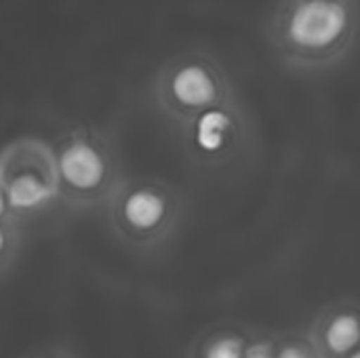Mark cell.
<instances>
[{
    "mask_svg": "<svg viewBox=\"0 0 360 358\" xmlns=\"http://www.w3.org/2000/svg\"><path fill=\"white\" fill-rule=\"evenodd\" d=\"M0 188L17 219L40 215L59 205V179L53 146L21 135L0 148Z\"/></svg>",
    "mask_w": 360,
    "mask_h": 358,
    "instance_id": "cell-4",
    "label": "cell"
},
{
    "mask_svg": "<svg viewBox=\"0 0 360 358\" xmlns=\"http://www.w3.org/2000/svg\"><path fill=\"white\" fill-rule=\"evenodd\" d=\"M19 219L15 217V213L11 211V207H8V200H6V196H4V192H2V188H0V224H17Z\"/></svg>",
    "mask_w": 360,
    "mask_h": 358,
    "instance_id": "cell-9",
    "label": "cell"
},
{
    "mask_svg": "<svg viewBox=\"0 0 360 358\" xmlns=\"http://www.w3.org/2000/svg\"><path fill=\"white\" fill-rule=\"evenodd\" d=\"M156 110L173 124L186 129L215 110L236 103V89L226 65L200 46L171 55L150 80Z\"/></svg>",
    "mask_w": 360,
    "mask_h": 358,
    "instance_id": "cell-2",
    "label": "cell"
},
{
    "mask_svg": "<svg viewBox=\"0 0 360 358\" xmlns=\"http://www.w3.org/2000/svg\"><path fill=\"white\" fill-rule=\"evenodd\" d=\"M114 228L139 243L169 232L181 217L184 194L156 177H124L105 203Z\"/></svg>",
    "mask_w": 360,
    "mask_h": 358,
    "instance_id": "cell-5",
    "label": "cell"
},
{
    "mask_svg": "<svg viewBox=\"0 0 360 358\" xmlns=\"http://www.w3.org/2000/svg\"><path fill=\"white\" fill-rule=\"evenodd\" d=\"M278 358H308L302 350H297V348H285L281 354H278Z\"/></svg>",
    "mask_w": 360,
    "mask_h": 358,
    "instance_id": "cell-11",
    "label": "cell"
},
{
    "mask_svg": "<svg viewBox=\"0 0 360 358\" xmlns=\"http://www.w3.org/2000/svg\"><path fill=\"white\" fill-rule=\"evenodd\" d=\"M360 327L356 317L342 314L333 319V323L327 329V344L333 352H346L359 344Z\"/></svg>",
    "mask_w": 360,
    "mask_h": 358,
    "instance_id": "cell-6",
    "label": "cell"
},
{
    "mask_svg": "<svg viewBox=\"0 0 360 358\" xmlns=\"http://www.w3.org/2000/svg\"><path fill=\"white\" fill-rule=\"evenodd\" d=\"M53 146L59 203L70 209H93L110 200L124 179L118 137L97 124L63 129Z\"/></svg>",
    "mask_w": 360,
    "mask_h": 358,
    "instance_id": "cell-3",
    "label": "cell"
},
{
    "mask_svg": "<svg viewBox=\"0 0 360 358\" xmlns=\"http://www.w3.org/2000/svg\"><path fill=\"white\" fill-rule=\"evenodd\" d=\"M207 358H243V344L234 338L219 340L211 344V348L207 350Z\"/></svg>",
    "mask_w": 360,
    "mask_h": 358,
    "instance_id": "cell-7",
    "label": "cell"
},
{
    "mask_svg": "<svg viewBox=\"0 0 360 358\" xmlns=\"http://www.w3.org/2000/svg\"><path fill=\"white\" fill-rule=\"evenodd\" d=\"M356 0H278L264 19V38L276 61L295 76H323L354 49Z\"/></svg>",
    "mask_w": 360,
    "mask_h": 358,
    "instance_id": "cell-1",
    "label": "cell"
},
{
    "mask_svg": "<svg viewBox=\"0 0 360 358\" xmlns=\"http://www.w3.org/2000/svg\"><path fill=\"white\" fill-rule=\"evenodd\" d=\"M247 358H270L268 346H253L247 350Z\"/></svg>",
    "mask_w": 360,
    "mask_h": 358,
    "instance_id": "cell-10",
    "label": "cell"
},
{
    "mask_svg": "<svg viewBox=\"0 0 360 358\" xmlns=\"http://www.w3.org/2000/svg\"><path fill=\"white\" fill-rule=\"evenodd\" d=\"M352 358H360V357H359V354H354V357H352Z\"/></svg>",
    "mask_w": 360,
    "mask_h": 358,
    "instance_id": "cell-12",
    "label": "cell"
},
{
    "mask_svg": "<svg viewBox=\"0 0 360 358\" xmlns=\"http://www.w3.org/2000/svg\"><path fill=\"white\" fill-rule=\"evenodd\" d=\"M15 226L17 224H0V260L11 251L13 238H15Z\"/></svg>",
    "mask_w": 360,
    "mask_h": 358,
    "instance_id": "cell-8",
    "label": "cell"
}]
</instances>
